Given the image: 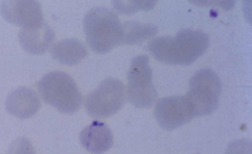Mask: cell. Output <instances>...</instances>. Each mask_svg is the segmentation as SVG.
<instances>
[{"label":"cell","instance_id":"1","mask_svg":"<svg viewBox=\"0 0 252 154\" xmlns=\"http://www.w3.org/2000/svg\"><path fill=\"white\" fill-rule=\"evenodd\" d=\"M209 43L204 32L192 29H183L174 36L154 38L148 44L151 54L161 62L172 65L191 64L202 55Z\"/></svg>","mask_w":252,"mask_h":154},{"label":"cell","instance_id":"2","mask_svg":"<svg viewBox=\"0 0 252 154\" xmlns=\"http://www.w3.org/2000/svg\"><path fill=\"white\" fill-rule=\"evenodd\" d=\"M86 39L90 48L97 53L110 51L122 39V26L117 15L102 6L92 8L83 22Z\"/></svg>","mask_w":252,"mask_h":154},{"label":"cell","instance_id":"3","mask_svg":"<svg viewBox=\"0 0 252 154\" xmlns=\"http://www.w3.org/2000/svg\"><path fill=\"white\" fill-rule=\"evenodd\" d=\"M37 88L43 100L62 113L73 114L82 105V95L66 73L52 71L45 74L38 81Z\"/></svg>","mask_w":252,"mask_h":154},{"label":"cell","instance_id":"4","mask_svg":"<svg viewBox=\"0 0 252 154\" xmlns=\"http://www.w3.org/2000/svg\"><path fill=\"white\" fill-rule=\"evenodd\" d=\"M221 92L220 78L213 71L203 69L191 77L185 95L195 117L208 115L217 108Z\"/></svg>","mask_w":252,"mask_h":154},{"label":"cell","instance_id":"5","mask_svg":"<svg viewBox=\"0 0 252 154\" xmlns=\"http://www.w3.org/2000/svg\"><path fill=\"white\" fill-rule=\"evenodd\" d=\"M126 95L135 107L148 108L155 102L157 93L152 82V71L146 55L134 57L127 73Z\"/></svg>","mask_w":252,"mask_h":154},{"label":"cell","instance_id":"6","mask_svg":"<svg viewBox=\"0 0 252 154\" xmlns=\"http://www.w3.org/2000/svg\"><path fill=\"white\" fill-rule=\"evenodd\" d=\"M125 97L123 83L117 79L107 78L87 96L86 111L90 116L96 118L110 117L121 109Z\"/></svg>","mask_w":252,"mask_h":154},{"label":"cell","instance_id":"7","mask_svg":"<svg viewBox=\"0 0 252 154\" xmlns=\"http://www.w3.org/2000/svg\"><path fill=\"white\" fill-rule=\"evenodd\" d=\"M154 115L160 127L167 130L178 128L195 117L185 95L160 99L155 106Z\"/></svg>","mask_w":252,"mask_h":154},{"label":"cell","instance_id":"8","mask_svg":"<svg viewBox=\"0 0 252 154\" xmlns=\"http://www.w3.org/2000/svg\"><path fill=\"white\" fill-rule=\"evenodd\" d=\"M0 12L6 21L22 28L38 26L45 22L41 6L35 0L2 1Z\"/></svg>","mask_w":252,"mask_h":154},{"label":"cell","instance_id":"9","mask_svg":"<svg viewBox=\"0 0 252 154\" xmlns=\"http://www.w3.org/2000/svg\"><path fill=\"white\" fill-rule=\"evenodd\" d=\"M41 103L38 96L32 89L19 87L11 91L5 101L8 113L20 119L33 116L39 109Z\"/></svg>","mask_w":252,"mask_h":154},{"label":"cell","instance_id":"10","mask_svg":"<svg viewBox=\"0 0 252 154\" xmlns=\"http://www.w3.org/2000/svg\"><path fill=\"white\" fill-rule=\"evenodd\" d=\"M79 140L87 151L101 154L112 147L113 137L111 130L104 123L94 120L81 131Z\"/></svg>","mask_w":252,"mask_h":154},{"label":"cell","instance_id":"11","mask_svg":"<svg viewBox=\"0 0 252 154\" xmlns=\"http://www.w3.org/2000/svg\"><path fill=\"white\" fill-rule=\"evenodd\" d=\"M55 37L53 30L45 22L38 26L22 28L18 34L21 46L26 51L34 55L45 52Z\"/></svg>","mask_w":252,"mask_h":154},{"label":"cell","instance_id":"12","mask_svg":"<svg viewBox=\"0 0 252 154\" xmlns=\"http://www.w3.org/2000/svg\"><path fill=\"white\" fill-rule=\"evenodd\" d=\"M51 54L60 63L71 66L80 63L88 55V51L81 42L71 38L55 44L51 50Z\"/></svg>","mask_w":252,"mask_h":154},{"label":"cell","instance_id":"13","mask_svg":"<svg viewBox=\"0 0 252 154\" xmlns=\"http://www.w3.org/2000/svg\"><path fill=\"white\" fill-rule=\"evenodd\" d=\"M122 26L123 34L121 43L128 45L141 44L154 36L158 30L154 25L133 20L125 22Z\"/></svg>","mask_w":252,"mask_h":154},{"label":"cell","instance_id":"14","mask_svg":"<svg viewBox=\"0 0 252 154\" xmlns=\"http://www.w3.org/2000/svg\"><path fill=\"white\" fill-rule=\"evenodd\" d=\"M114 8L122 14H132L139 10H149L155 4L153 0H113Z\"/></svg>","mask_w":252,"mask_h":154},{"label":"cell","instance_id":"15","mask_svg":"<svg viewBox=\"0 0 252 154\" xmlns=\"http://www.w3.org/2000/svg\"><path fill=\"white\" fill-rule=\"evenodd\" d=\"M7 154H36L32 143L26 137H19L9 147Z\"/></svg>","mask_w":252,"mask_h":154},{"label":"cell","instance_id":"16","mask_svg":"<svg viewBox=\"0 0 252 154\" xmlns=\"http://www.w3.org/2000/svg\"><path fill=\"white\" fill-rule=\"evenodd\" d=\"M224 154H252V142L247 138H242L231 142Z\"/></svg>","mask_w":252,"mask_h":154}]
</instances>
